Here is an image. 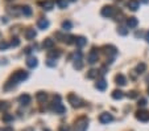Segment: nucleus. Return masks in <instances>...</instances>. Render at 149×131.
Here are the masks:
<instances>
[{
	"label": "nucleus",
	"mask_w": 149,
	"mask_h": 131,
	"mask_svg": "<svg viewBox=\"0 0 149 131\" xmlns=\"http://www.w3.org/2000/svg\"><path fill=\"white\" fill-rule=\"evenodd\" d=\"M137 24H139V20L136 17H129V19H127V25H128L129 28H135V27H137Z\"/></svg>",
	"instance_id": "obj_12"
},
{
	"label": "nucleus",
	"mask_w": 149,
	"mask_h": 131,
	"mask_svg": "<svg viewBox=\"0 0 149 131\" xmlns=\"http://www.w3.org/2000/svg\"><path fill=\"white\" fill-rule=\"evenodd\" d=\"M8 103L7 102H0V110H6V109H8Z\"/></svg>",
	"instance_id": "obj_33"
},
{
	"label": "nucleus",
	"mask_w": 149,
	"mask_h": 131,
	"mask_svg": "<svg viewBox=\"0 0 149 131\" xmlns=\"http://www.w3.org/2000/svg\"><path fill=\"white\" fill-rule=\"evenodd\" d=\"M136 118H137L139 120H141V122H148L149 120V113L148 111H137L136 113Z\"/></svg>",
	"instance_id": "obj_8"
},
{
	"label": "nucleus",
	"mask_w": 149,
	"mask_h": 131,
	"mask_svg": "<svg viewBox=\"0 0 149 131\" xmlns=\"http://www.w3.org/2000/svg\"><path fill=\"white\" fill-rule=\"evenodd\" d=\"M61 56V52L60 50H52V52H49V58H52V57H54V58H58Z\"/></svg>",
	"instance_id": "obj_24"
},
{
	"label": "nucleus",
	"mask_w": 149,
	"mask_h": 131,
	"mask_svg": "<svg viewBox=\"0 0 149 131\" xmlns=\"http://www.w3.org/2000/svg\"><path fill=\"white\" fill-rule=\"evenodd\" d=\"M74 43L77 44V46L82 48V46H85L87 44V40L85 39L83 36H77V37H75V40H74Z\"/></svg>",
	"instance_id": "obj_9"
},
{
	"label": "nucleus",
	"mask_w": 149,
	"mask_h": 131,
	"mask_svg": "<svg viewBox=\"0 0 149 131\" xmlns=\"http://www.w3.org/2000/svg\"><path fill=\"white\" fill-rule=\"evenodd\" d=\"M99 120H100V123H103V125H107V123H111L112 120H114V117H112V114H109V113H103V114H100V117H99Z\"/></svg>",
	"instance_id": "obj_4"
},
{
	"label": "nucleus",
	"mask_w": 149,
	"mask_h": 131,
	"mask_svg": "<svg viewBox=\"0 0 149 131\" xmlns=\"http://www.w3.org/2000/svg\"><path fill=\"white\" fill-rule=\"evenodd\" d=\"M3 120L4 122H11V120H13V115H11V114H4L3 115Z\"/></svg>",
	"instance_id": "obj_29"
},
{
	"label": "nucleus",
	"mask_w": 149,
	"mask_h": 131,
	"mask_svg": "<svg viewBox=\"0 0 149 131\" xmlns=\"http://www.w3.org/2000/svg\"><path fill=\"white\" fill-rule=\"evenodd\" d=\"M41 6H42L44 9L49 11V9H52L53 7H54V3H53V1H49V0H46V1H42V3H41Z\"/></svg>",
	"instance_id": "obj_19"
},
{
	"label": "nucleus",
	"mask_w": 149,
	"mask_h": 131,
	"mask_svg": "<svg viewBox=\"0 0 149 131\" xmlns=\"http://www.w3.org/2000/svg\"><path fill=\"white\" fill-rule=\"evenodd\" d=\"M60 131H70V127L69 126H66V125H63V126L60 127Z\"/></svg>",
	"instance_id": "obj_36"
},
{
	"label": "nucleus",
	"mask_w": 149,
	"mask_h": 131,
	"mask_svg": "<svg viewBox=\"0 0 149 131\" xmlns=\"http://www.w3.org/2000/svg\"><path fill=\"white\" fill-rule=\"evenodd\" d=\"M144 3H149V0H143Z\"/></svg>",
	"instance_id": "obj_43"
},
{
	"label": "nucleus",
	"mask_w": 149,
	"mask_h": 131,
	"mask_svg": "<svg viewBox=\"0 0 149 131\" xmlns=\"http://www.w3.org/2000/svg\"><path fill=\"white\" fill-rule=\"evenodd\" d=\"M46 64H48V66H55V61L52 60V58H49V60L46 61Z\"/></svg>",
	"instance_id": "obj_35"
},
{
	"label": "nucleus",
	"mask_w": 149,
	"mask_h": 131,
	"mask_svg": "<svg viewBox=\"0 0 149 131\" xmlns=\"http://www.w3.org/2000/svg\"><path fill=\"white\" fill-rule=\"evenodd\" d=\"M24 131H33V128H26V130H24Z\"/></svg>",
	"instance_id": "obj_42"
},
{
	"label": "nucleus",
	"mask_w": 149,
	"mask_h": 131,
	"mask_svg": "<svg viewBox=\"0 0 149 131\" xmlns=\"http://www.w3.org/2000/svg\"><path fill=\"white\" fill-rule=\"evenodd\" d=\"M145 40L149 43V32H146V34H145Z\"/></svg>",
	"instance_id": "obj_39"
},
{
	"label": "nucleus",
	"mask_w": 149,
	"mask_h": 131,
	"mask_svg": "<svg viewBox=\"0 0 149 131\" xmlns=\"http://www.w3.org/2000/svg\"><path fill=\"white\" fill-rule=\"evenodd\" d=\"M8 46H9L8 43H6V41H1V43H0V50H3V49H7Z\"/></svg>",
	"instance_id": "obj_32"
},
{
	"label": "nucleus",
	"mask_w": 149,
	"mask_h": 131,
	"mask_svg": "<svg viewBox=\"0 0 149 131\" xmlns=\"http://www.w3.org/2000/svg\"><path fill=\"white\" fill-rule=\"evenodd\" d=\"M21 12H23L25 16H30L32 15V8L29 6H25V7H23V9H21Z\"/></svg>",
	"instance_id": "obj_23"
},
{
	"label": "nucleus",
	"mask_w": 149,
	"mask_h": 131,
	"mask_svg": "<svg viewBox=\"0 0 149 131\" xmlns=\"http://www.w3.org/2000/svg\"><path fill=\"white\" fill-rule=\"evenodd\" d=\"M57 4L60 8H67V0H57Z\"/></svg>",
	"instance_id": "obj_26"
},
{
	"label": "nucleus",
	"mask_w": 149,
	"mask_h": 131,
	"mask_svg": "<svg viewBox=\"0 0 149 131\" xmlns=\"http://www.w3.org/2000/svg\"><path fill=\"white\" fill-rule=\"evenodd\" d=\"M19 102L21 103V105H29L30 103V95L28 94H23L19 97Z\"/></svg>",
	"instance_id": "obj_11"
},
{
	"label": "nucleus",
	"mask_w": 149,
	"mask_h": 131,
	"mask_svg": "<svg viewBox=\"0 0 149 131\" xmlns=\"http://www.w3.org/2000/svg\"><path fill=\"white\" fill-rule=\"evenodd\" d=\"M127 6H128V8L131 9V11H137V9H139V6H140V3H139L137 0H129Z\"/></svg>",
	"instance_id": "obj_10"
},
{
	"label": "nucleus",
	"mask_w": 149,
	"mask_h": 131,
	"mask_svg": "<svg viewBox=\"0 0 149 131\" xmlns=\"http://www.w3.org/2000/svg\"><path fill=\"white\" fill-rule=\"evenodd\" d=\"M70 1H77V0H70Z\"/></svg>",
	"instance_id": "obj_44"
},
{
	"label": "nucleus",
	"mask_w": 149,
	"mask_h": 131,
	"mask_svg": "<svg viewBox=\"0 0 149 131\" xmlns=\"http://www.w3.org/2000/svg\"><path fill=\"white\" fill-rule=\"evenodd\" d=\"M37 99L40 101V102H44V101L46 99V93H44V91H38L37 93Z\"/></svg>",
	"instance_id": "obj_25"
},
{
	"label": "nucleus",
	"mask_w": 149,
	"mask_h": 131,
	"mask_svg": "<svg viewBox=\"0 0 149 131\" xmlns=\"http://www.w3.org/2000/svg\"><path fill=\"white\" fill-rule=\"evenodd\" d=\"M89 127V119L86 117H82L75 122V128L74 131H86Z\"/></svg>",
	"instance_id": "obj_2"
},
{
	"label": "nucleus",
	"mask_w": 149,
	"mask_h": 131,
	"mask_svg": "<svg viewBox=\"0 0 149 131\" xmlns=\"http://www.w3.org/2000/svg\"><path fill=\"white\" fill-rule=\"evenodd\" d=\"M98 57H99V54H98V50L96 49H92L91 52L89 53V57H87V61H89L90 64H95L98 61Z\"/></svg>",
	"instance_id": "obj_7"
},
{
	"label": "nucleus",
	"mask_w": 149,
	"mask_h": 131,
	"mask_svg": "<svg viewBox=\"0 0 149 131\" xmlns=\"http://www.w3.org/2000/svg\"><path fill=\"white\" fill-rule=\"evenodd\" d=\"M19 44H20V40H19V39H13V40H12V43H11V45L12 46H17Z\"/></svg>",
	"instance_id": "obj_34"
},
{
	"label": "nucleus",
	"mask_w": 149,
	"mask_h": 131,
	"mask_svg": "<svg viewBox=\"0 0 149 131\" xmlns=\"http://www.w3.org/2000/svg\"><path fill=\"white\" fill-rule=\"evenodd\" d=\"M74 68L75 69H82V60H75Z\"/></svg>",
	"instance_id": "obj_30"
},
{
	"label": "nucleus",
	"mask_w": 149,
	"mask_h": 131,
	"mask_svg": "<svg viewBox=\"0 0 149 131\" xmlns=\"http://www.w3.org/2000/svg\"><path fill=\"white\" fill-rule=\"evenodd\" d=\"M123 97H124L123 91H120V90H114L112 91V98H114V99H121Z\"/></svg>",
	"instance_id": "obj_20"
},
{
	"label": "nucleus",
	"mask_w": 149,
	"mask_h": 131,
	"mask_svg": "<svg viewBox=\"0 0 149 131\" xmlns=\"http://www.w3.org/2000/svg\"><path fill=\"white\" fill-rule=\"evenodd\" d=\"M53 110H54L55 113H58V114H63V113L66 111V107L60 102V98H58L57 102L54 101V103H53Z\"/></svg>",
	"instance_id": "obj_6"
},
{
	"label": "nucleus",
	"mask_w": 149,
	"mask_h": 131,
	"mask_svg": "<svg viewBox=\"0 0 149 131\" xmlns=\"http://www.w3.org/2000/svg\"><path fill=\"white\" fill-rule=\"evenodd\" d=\"M115 81H116V83L120 85V86H124L127 83V80H125V77H124L123 74H118V76L115 77Z\"/></svg>",
	"instance_id": "obj_13"
},
{
	"label": "nucleus",
	"mask_w": 149,
	"mask_h": 131,
	"mask_svg": "<svg viewBox=\"0 0 149 131\" xmlns=\"http://www.w3.org/2000/svg\"><path fill=\"white\" fill-rule=\"evenodd\" d=\"M25 53H26V54H29V53H30V49L26 48V49H25Z\"/></svg>",
	"instance_id": "obj_41"
},
{
	"label": "nucleus",
	"mask_w": 149,
	"mask_h": 131,
	"mask_svg": "<svg viewBox=\"0 0 149 131\" xmlns=\"http://www.w3.org/2000/svg\"><path fill=\"white\" fill-rule=\"evenodd\" d=\"M96 74H98V70H90L89 74H87V77H89V78H94V77H96Z\"/></svg>",
	"instance_id": "obj_31"
},
{
	"label": "nucleus",
	"mask_w": 149,
	"mask_h": 131,
	"mask_svg": "<svg viewBox=\"0 0 149 131\" xmlns=\"http://www.w3.org/2000/svg\"><path fill=\"white\" fill-rule=\"evenodd\" d=\"M3 131H13V130H12V128L11 127H6V128H4V130Z\"/></svg>",
	"instance_id": "obj_40"
},
{
	"label": "nucleus",
	"mask_w": 149,
	"mask_h": 131,
	"mask_svg": "<svg viewBox=\"0 0 149 131\" xmlns=\"http://www.w3.org/2000/svg\"><path fill=\"white\" fill-rule=\"evenodd\" d=\"M44 48L45 49H50V48H53L54 46V40H52V39H46L45 41H44Z\"/></svg>",
	"instance_id": "obj_18"
},
{
	"label": "nucleus",
	"mask_w": 149,
	"mask_h": 131,
	"mask_svg": "<svg viewBox=\"0 0 149 131\" xmlns=\"http://www.w3.org/2000/svg\"><path fill=\"white\" fill-rule=\"evenodd\" d=\"M128 97L129 98H136L137 97V93H136V91H131V93H128Z\"/></svg>",
	"instance_id": "obj_37"
},
{
	"label": "nucleus",
	"mask_w": 149,
	"mask_h": 131,
	"mask_svg": "<svg viewBox=\"0 0 149 131\" xmlns=\"http://www.w3.org/2000/svg\"><path fill=\"white\" fill-rule=\"evenodd\" d=\"M37 25H38V28L40 29H46L49 27V21L46 20V19H41V20L38 21Z\"/></svg>",
	"instance_id": "obj_21"
},
{
	"label": "nucleus",
	"mask_w": 149,
	"mask_h": 131,
	"mask_svg": "<svg viewBox=\"0 0 149 131\" xmlns=\"http://www.w3.org/2000/svg\"><path fill=\"white\" fill-rule=\"evenodd\" d=\"M95 86H96L98 90H102V91H103V90H106V88H107V82L104 80H99Z\"/></svg>",
	"instance_id": "obj_16"
},
{
	"label": "nucleus",
	"mask_w": 149,
	"mask_h": 131,
	"mask_svg": "<svg viewBox=\"0 0 149 131\" xmlns=\"http://www.w3.org/2000/svg\"><path fill=\"white\" fill-rule=\"evenodd\" d=\"M148 94H149V89H148Z\"/></svg>",
	"instance_id": "obj_45"
},
{
	"label": "nucleus",
	"mask_w": 149,
	"mask_h": 131,
	"mask_svg": "<svg viewBox=\"0 0 149 131\" xmlns=\"http://www.w3.org/2000/svg\"><path fill=\"white\" fill-rule=\"evenodd\" d=\"M36 37V31L35 29H26L25 31V39L26 40H33V39H35Z\"/></svg>",
	"instance_id": "obj_14"
},
{
	"label": "nucleus",
	"mask_w": 149,
	"mask_h": 131,
	"mask_svg": "<svg viewBox=\"0 0 149 131\" xmlns=\"http://www.w3.org/2000/svg\"><path fill=\"white\" fill-rule=\"evenodd\" d=\"M118 33L121 34V36H125V34H128V29L124 28V27H119V28H118Z\"/></svg>",
	"instance_id": "obj_27"
},
{
	"label": "nucleus",
	"mask_w": 149,
	"mask_h": 131,
	"mask_svg": "<svg viewBox=\"0 0 149 131\" xmlns=\"http://www.w3.org/2000/svg\"><path fill=\"white\" fill-rule=\"evenodd\" d=\"M104 49H106V53L107 54H112V56H115V54L118 53V50H116V48L112 45H106L104 46Z\"/></svg>",
	"instance_id": "obj_17"
},
{
	"label": "nucleus",
	"mask_w": 149,
	"mask_h": 131,
	"mask_svg": "<svg viewBox=\"0 0 149 131\" xmlns=\"http://www.w3.org/2000/svg\"><path fill=\"white\" fill-rule=\"evenodd\" d=\"M28 78V73L26 71H24V70H19V71H16V73L12 76V78L8 81V83L6 85V89H9L11 86H15L16 83H19V82H21V81H24V80H26Z\"/></svg>",
	"instance_id": "obj_1"
},
{
	"label": "nucleus",
	"mask_w": 149,
	"mask_h": 131,
	"mask_svg": "<svg viewBox=\"0 0 149 131\" xmlns=\"http://www.w3.org/2000/svg\"><path fill=\"white\" fill-rule=\"evenodd\" d=\"M115 15V8L111 6H106L102 8V16L104 17H112Z\"/></svg>",
	"instance_id": "obj_3"
},
{
	"label": "nucleus",
	"mask_w": 149,
	"mask_h": 131,
	"mask_svg": "<svg viewBox=\"0 0 149 131\" xmlns=\"http://www.w3.org/2000/svg\"><path fill=\"white\" fill-rule=\"evenodd\" d=\"M26 65L29 66V68H36V66L38 65V61H37V58H35V57H30V58H28V61H26Z\"/></svg>",
	"instance_id": "obj_15"
},
{
	"label": "nucleus",
	"mask_w": 149,
	"mask_h": 131,
	"mask_svg": "<svg viewBox=\"0 0 149 131\" xmlns=\"http://www.w3.org/2000/svg\"><path fill=\"white\" fill-rule=\"evenodd\" d=\"M62 29L63 31H69V29H71V23H70V21H63L62 23Z\"/></svg>",
	"instance_id": "obj_28"
},
{
	"label": "nucleus",
	"mask_w": 149,
	"mask_h": 131,
	"mask_svg": "<svg viewBox=\"0 0 149 131\" xmlns=\"http://www.w3.org/2000/svg\"><path fill=\"white\" fill-rule=\"evenodd\" d=\"M139 106H141V107L146 106V99H140L139 101Z\"/></svg>",
	"instance_id": "obj_38"
},
{
	"label": "nucleus",
	"mask_w": 149,
	"mask_h": 131,
	"mask_svg": "<svg viewBox=\"0 0 149 131\" xmlns=\"http://www.w3.org/2000/svg\"><path fill=\"white\" fill-rule=\"evenodd\" d=\"M67 99H69V102L71 103L73 107H79V106L82 105V101H80L75 94H70L69 97H67Z\"/></svg>",
	"instance_id": "obj_5"
},
{
	"label": "nucleus",
	"mask_w": 149,
	"mask_h": 131,
	"mask_svg": "<svg viewBox=\"0 0 149 131\" xmlns=\"http://www.w3.org/2000/svg\"><path fill=\"white\" fill-rule=\"evenodd\" d=\"M145 69H146V65H145L144 62H140L137 66H136V71H137L139 74H140V73H144V71H145Z\"/></svg>",
	"instance_id": "obj_22"
}]
</instances>
